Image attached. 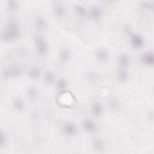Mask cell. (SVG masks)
<instances>
[{"label":"cell","mask_w":154,"mask_h":154,"mask_svg":"<svg viewBox=\"0 0 154 154\" xmlns=\"http://www.w3.org/2000/svg\"><path fill=\"white\" fill-rule=\"evenodd\" d=\"M13 105L16 110L20 111L24 109L25 103L22 99L17 97L13 100Z\"/></svg>","instance_id":"obj_17"},{"label":"cell","mask_w":154,"mask_h":154,"mask_svg":"<svg viewBox=\"0 0 154 154\" xmlns=\"http://www.w3.org/2000/svg\"><path fill=\"white\" fill-rule=\"evenodd\" d=\"M70 57V52L67 49H63L60 52V58L62 61H67Z\"/></svg>","instance_id":"obj_20"},{"label":"cell","mask_w":154,"mask_h":154,"mask_svg":"<svg viewBox=\"0 0 154 154\" xmlns=\"http://www.w3.org/2000/svg\"><path fill=\"white\" fill-rule=\"evenodd\" d=\"M117 76L120 81H125L128 77V72L125 67H120L117 73Z\"/></svg>","instance_id":"obj_14"},{"label":"cell","mask_w":154,"mask_h":154,"mask_svg":"<svg viewBox=\"0 0 154 154\" xmlns=\"http://www.w3.org/2000/svg\"><path fill=\"white\" fill-rule=\"evenodd\" d=\"M131 35V45L136 48H141L143 44H144V40L143 37L137 34H132L131 33L130 34Z\"/></svg>","instance_id":"obj_4"},{"label":"cell","mask_w":154,"mask_h":154,"mask_svg":"<svg viewBox=\"0 0 154 154\" xmlns=\"http://www.w3.org/2000/svg\"><path fill=\"white\" fill-rule=\"evenodd\" d=\"M94 149L98 152H102L104 150L105 144L102 140L100 138H96L94 140L93 143Z\"/></svg>","instance_id":"obj_13"},{"label":"cell","mask_w":154,"mask_h":154,"mask_svg":"<svg viewBox=\"0 0 154 154\" xmlns=\"http://www.w3.org/2000/svg\"><path fill=\"white\" fill-rule=\"evenodd\" d=\"M6 142V137L5 134L1 131L0 133V145L1 146H3Z\"/></svg>","instance_id":"obj_26"},{"label":"cell","mask_w":154,"mask_h":154,"mask_svg":"<svg viewBox=\"0 0 154 154\" xmlns=\"http://www.w3.org/2000/svg\"><path fill=\"white\" fill-rule=\"evenodd\" d=\"M83 128L84 130L88 133H93L97 129L96 123L90 119H87L84 121Z\"/></svg>","instance_id":"obj_6"},{"label":"cell","mask_w":154,"mask_h":154,"mask_svg":"<svg viewBox=\"0 0 154 154\" xmlns=\"http://www.w3.org/2000/svg\"><path fill=\"white\" fill-rule=\"evenodd\" d=\"M67 82L64 78H60L57 82V87L59 90H63L67 87Z\"/></svg>","instance_id":"obj_23"},{"label":"cell","mask_w":154,"mask_h":154,"mask_svg":"<svg viewBox=\"0 0 154 154\" xmlns=\"http://www.w3.org/2000/svg\"><path fill=\"white\" fill-rule=\"evenodd\" d=\"M28 76L32 79H37L40 76V70L37 66H32L28 72Z\"/></svg>","instance_id":"obj_12"},{"label":"cell","mask_w":154,"mask_h":154,"mask_svg":"<svg viewBox=\"0 0 154 154\" xmlns=\"http://www.w3.org/2000/svg\"><path fill=\"white\" fill-rule=\"evenodd\" d=\"M54 12L58 17H61L64 15L65 8L60 2H57L54 7Z\"/></svg>","instance_id":"obj_9"},{"label":"cell","mask_w":154,"mask_h":154,"mask_svg":"<svg viewBox=\"0 0 154 154\" xmlns=\"http://www.w3.org/2000/svg\"><path fill=\"white\" fill-rule=\"evenodd\" d=\"M7 7L10 11H14L18 8V3L16 1L9 0L7 1Z\"/></svg>","instance_id":"obj_22"},{"label":"cell","mask_w":154,"mask_h":154,"mask_svg":"<svg viewBox=\"0 0 154 154\" xmlns=\"http://www.w3.org/2000/svg\"><path fill=\"white\" fill-rule=\"evenodd\" d=\"M27 96L31 100H35L38 97V91L34 87H30L28 88L27 91Z\"/></svg>","instance_id":"obj_18"},{"label":"cell","mask_w":154,"mask_h":154,"mask_svg":"<svg viewBox=\"0 0 154 154\" xmlns=\"http://www.w3.org/2000/svg\"><path fill=\"white\" fill-rule=\"evenodd\" d=\"M22 73V69L19 65H13L2 70V76L4 78H11L19 76Z\"/></svg>","instance_id":"obj_2"},{"label":"cell","mask_w":154,"mask_h":154,"mask_svg":"<svg viewBox=\"0 0 154 154\" xmlns=\"http://www.w3.org/2000/svg\"><path fill=\"white\" fill-rule=\"evenodd\" d=\"M74 10L75 13L80 16H85L87 13L86 8L80 4H76L74 7Z\"/></svg>","instance_id":"obj_19"},{"label":"cell","mask_w":154,"mask_h":154,"mask_svg":"<svg viewBox=\"0 0 154 154\" xmlns=\"http://www.w3.org/2000/svg\"><path fill=\"white\" fill-rule=\"evenodd\" d=\"M108 57V54L107 51L104 49H99L96 52V58L100 61H105Z\"/></svg>","instance_id":"obj_15"},{"label":"cell","mask_w":154,"mask_h":154,"mask_svg":"<svg viewBox=\"0 0 154 154\" xmlns=\"http://www.w3.org/2000/svg\"><path fill=\"white\" fill-rule=\"evenodd\" d=\"M91 111L96 116H99L102 114L103 106L99 101L94 102L91 105Z\"/></svg>","instance_id":"obj_8"},{"label":"cell","mask_w":154,"mask_h":154,"mask_svg":"<svg viewBox=\"0 0 154 154\" xmlns=\"http://www.w3.org/2000/svg\"><path fill=\"white\" fill-rule=\"evenodd\" d=\"M19 35L20 29L17 22L14 19H10L2 32V40L4 42H10L17 38Z\"/></svg>","instance_id":"obj_1"},{"label":"cell","mask_w":154,"mask_h":154,"mask_svg":"<svg viewBox=\"0 0 154 154\" xmlns=\"http://www.w3.org/2000/svg\"><path fill=\"white\" fill-rule=\"evenodd\" d=\"M34 42L36 49L38 53L41 55H45L48 51V45L45 38L40 35H37L34 38Z\"/></svg>","instance_id":"obj_3"},{"label":"cell","mask_w":154,"mask_h":154,"mask_svg":"<svg viewBox=\"0 0 154 154\" xmlns=\"http://www.w3.org/2000/svg\"><path fill=\"white\" fill-rule=\"evenodd\" d=\"M88 79L92 81V82H95V81H97V78H98V76L97 75L94 73V72H90L88 75Z\"/></svg>","instance_id":"obj_25"},{"label":"cell","mask_w":154,"mask_h":154,"mask_svg":"<svg viewBox=\"0 0 154 154\" xmlns=\"http://www.w3.org/2000/svg\"><path fill=\"white\" fill-rule=\"evenodd\" d=\"M109 106L112 109H116L119 107V102L115 98H111L109 100Z\"/></svg>","instance_id":"obj_24"},{"label":"cell","mask_w":154,"mask_h":154,"mask_svg":"<svg viewBox=\"0 0 154 154\" xmlns=\"http://www.w3.org/2000/svg\"><path fill=\"white\" fill-rule=\"evenodd\" d=\"M141 61L147 66H153L154 63V56L152 52H146L141 56Z\"/></svg>","instance_id":"obj_7"},{"label":"cell","mask_w":154,"mask_h":154,"mask_svg":"<svg viewBox=\"0 0 154 154\" xmlns=\"http://www.w3.org/2000/svg\"><path fill=\"white\" fill-rule=\"evenodd\" d=\"M35 25L37 28L39 30H43L47 26L46 20L42 16H37L35 20Z\"/></svg>","instance_id":"obj_11"},{"label":"cell","mask_w":154,"mask_h":154,"mask_svg":"<svg viewBox=\"0 0 154 154\" xmlns=\"http://www.w3.org/2000/svg\"><path fill=\"white\" fill-rule=\"evenodd\" d=\"M63 130L64 134L68 136L74 135L77 132L76 126L71 122H68L65 123L63 126Z\"/></svg>","instance_id":"obj_5"},{"label":"cell","mask_w":154,"mask_h":154,"mask_svg":"<svg viewBox=\"0 0 154 154\" xmlns=\"http://www.w3.org/2000/svg\"><path fill=\"white\" fill-rule=\"evenodd\" d=\"M90 15L91 18L94 20H99L102 15V11L99 7L97 6H93L90 11Z\"/></svg>","instance_id":"obj_10"},{"label":"cell","mask_w":154,"mask_h":154,"mask_svg":"<svg viewBox=\"0 0 154 154\" xmlns=\"http://www.w3.org/2000/svg\"><path fill=\"white\" fill-rule=\"evenodd\" d=\"M55 76L54 73L51 71L46 72L44 76V79L45 82L48 84H50L54 82L55 80Z\"/></svg>","instance_id":"obj_21"},{"label":"cell","mask_w":154,"mask_h":154,"mask_svg":"<svg viewBox=\"0 0 154 154\" xmlns=\"http://www.w3.org/2000/svg\"><path fill=\"white\" fill-rule=\"evenodd\" d=\"M118 61L122 67H125L129 64L130 59L128 55L126 54H122L119 55Z\"/></svg>","instance_id":"obj_16"}]
</instances>
